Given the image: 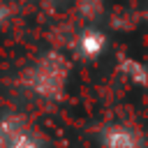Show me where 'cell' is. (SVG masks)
Returning a JSON list of instances; mask_svg holds the SVG:
<instances>
[{
    "label": "cell",
    "mask_w": 148,
    "mask_h": 148,
    "mask_svg": "<svg viewBox=\"0 0 148 148\" xmlns=\"http://www.w3.org/2000/svg\"><path fill=\"white\" fill-rule=\"evenodd\" d=\"M69 81V60L60 51L39 56L21 76V83L42 99H60Z\"/></svg>",
    "instance_id": "1"
},
{
    "label": "cell",
    "mask_w": 148,
    "mask_h": 148,
    "mask_svg": "<svg viewBox=\"0 0 148 148\" xmlns=\"http://www.w3.org/2000/svg\"><path fill=\"white\" fill-rule=\"evenodd\" d=\"M99 148H143V136L130 123H111L99 132Z\"/></svg>",
    "instance_id": "2"
},
{
    "label": "cell",
    "mask_w": 148,
    "mask_h": 148,
    "mask_svg": "<svg viewBox=\"0 0 148 148\" xmlns=\"http://www.w3.org/2000/svg\"><path fill=\"white\" fill-rule=\"evenodd\" d=\"M72 49L79 53V58L95 60L106 51V35L97 28H86L72 39Z\"/></svg>",
    "instance_id": "3"
},
{
    "label": "cell",
    "mask_w": 148,
    "mask_h": 148,
    "mask_svg": "<svg viewBox=\"0 0 148 148\" xmlns=\"http://www.w3.org/2000/svg\"><path fill=\"white\" fill-rule=\"evenodd\" d=\"M118 74H123V79H127L134 86H148V67L130 56H120L118 58Z\"/></svg>",
    "instance_id": "4"
},
{
    "label": "cell",
    "mask_w": 148,
    "mask_h": 148,
    "mask_svg": "<svg viewBox=\"0 0 148 148\" xmlns=\"http://www.w3.org/2000/svg\"><path fill=\"white\" fill-rule=\"evenodd\" d=\"M23 127H25V123L21 118H12V116L9 118H0V148H5L9 143V139L14 134H18Z\"/></svg>",
    "instance_id": "5"
},
{
    "label": "cell",
    "mask_w": 148,
    "mask_h": 148,
    "mask_svg": "<svg viewBox=\"0 0 148 148\" xmlns=\"http://www.w3.org/2000/svg\"><path fill=\"white\" fill-rule=\"evenodd\" d=\"M5 148H39V143H37V139L28 132V127H23L18 134H14V136L9 139V143H7Z\"/></svg>",
    "instance_id": "6"
},
{
    "label": "cell",
    "mask_w": 148,
    "mask_h": 148,
    "mask_svg": "<svg viewBox=\"0 0 148 148\" xmlns=\"http://www.w3.org/2000/svg\"><path fill=\"white\" fill-rule=\"evenodd\" d=\"M104 9V2L102 0H79V12L86 16V18H97Z\"/></svg>",
    "instance_id": "7"
},
{
    "label": "cell",
    "mask_w": 148,
    "mask_h": 148,
    "mask_svg": "<svg viewBox=\"0 0 148 148\" xmlns=\"http://www.w3.org/2000/svg\"><path fill=\"white\" fill-rule=\"evenodd\" d=\"M9 16H12V9H9V5H5L2 0H0V28L9 21Z\"/></svg>",
    "instance_id": "8"
}]
</instances>
